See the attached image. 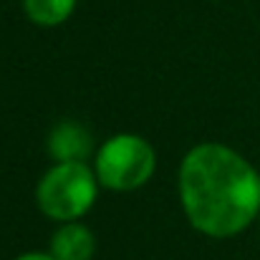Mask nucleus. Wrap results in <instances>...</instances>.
<instances>
[{"label": "nucleus", "mask_w": 260, "mask_h": 260, "mask_svg": "<svg viewBox=\"0 0 260 260\" xmlns=\"http://www.w3.org/2000/svg\"><path fill=\"white\" fill-rule=\"evenodd\" d=\"M20 3L25 18L41 28L63 25L79 5V0H20Z\"/></svg>", "instance_id": "nucleus-6"}, {"label": "nucleus", "mask_w": 260, "mask_h": 260, "mask_svg": "<svg viewBox=\"0 0 260 260\" xmlns=\"http://www.w3.org/2000/svg\"><path fill=\"white\" fill-rule=\"evenodd\" d=\"M258 225H260V215H258Z\"/></svg>", "instance_id": "nucleus-8"}, {"label": "nucleus", "mask_w": 260, "mask_h": 260, "mask_svg": "<svg viewBox=\"0 0 260 260\" xmlns=\"http://www.w3.org/2000/svg\"><path fill=\"white\" fill-rule=\"evenodd\" d=\"M13 260H56L51 253H43V250H28V253H20L18 258Z\"/></svg>", "instance_id": "nucleus-7"}, {"label": "nucleus", "mask_w": 260, "mask_h": 260, "mask_svg": "<svg viewBox=\"0 0 260 260\" xmlns=\"http://www.w3.org/2000/svg\"><path fill=\"white\" fill-rule=\"evenodd\" d=\"M48 253L56 260H91L96 253V238L93 230L81 220L61 222L58 230L51 238Z\"/></svg>", "instance_id": "nucleus-5"}, {"label": "nucleus", "mask_w": 260, "mask_h": 260, "mask_svg": "<svg viewBox=\"0 0 260 260\" xmlns=\"http://www.w3.org/2000/svg\"><path fill=\"white\" fill-rule=\"evenodd\" d=\"M101 182L88 162H53L36 184V205L53 222H74L91 212Z\"/></svg>", "instance_id": "nucleus-2"}, {"label": "nucleus", "mask_w": 260, "mask_h": 260, "mask_svg": "<svg viewBox=\"0 0 260 260\" xmlns=\"http://www.w3.org/2000/svg\"><path fill=\"white\" fill-rule=\"evenodd\" d=\"M177 194L187 222L215 240L245 233L260 215V172L220 142L192 147L177 170Z\"/></svg>", "instance_id": "nucleus-1"}, {"label": "nucleus", "mask_w": 260, "mask_h": 260, "mask_svg": "<svg viewBox=\"0 0 260 260\" xmlns=\"http://www.w3.org/2000/svg\"><path fill=\"white\" fill-rule=\"evenodd\" d=\"M46 149L53 162H88L96 154L91 129L74 119H63L48 132Z\"/></svg>", "instance_id": "nucleus-4"}, {"label": "nucleus", "mask_w": 260, "mask_h": 260, "mask_svg": "<svg viewBox=\"0 0 260 260\" xmlns=\"http://www.w3.org/2000/svg\"><path fill=\"white\" fill-rule=\"evenodd\" d=\"M93 172L111 192H134L157 172V152L139 134H114L93 154Z\"/></svg>", "instance_id": "nucleus-3"}]
</instances>
